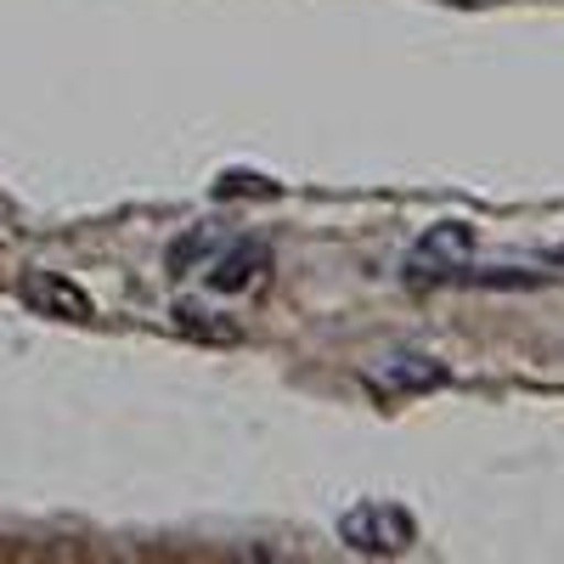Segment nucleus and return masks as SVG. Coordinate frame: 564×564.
<instances>
[{
    "mask_svg": "<svg viewBox=\"0 0 564 564\" xmlns=\"http://www.w3.org/2000/svg\"><path fill=\"white\" fill-rule=\"evenodd\" d=\"M339 542L350 553L395 558V553H406L417 542V525H412V513L395 508V502H361V508H350L339 520Z\"/></svg>",
    "mask_w": 564,
    "mask_h": 564,
    "instance_id": "1",
    "label": "nucleus"
},
{
    "mask_svg": "<svg viewBox=\"0 0 564 564\" xmlns=\"http://www.w3.org/2000/svg\"><path fill=\"white\" fill-rule=\"evenodd\" d=\"M468 254H475V226L468 220H441V226H430L412 243L406 276H452V271L468 265Z\"/></svg>",
    "mask_w": 564,
    "mask_h": 564,
    "instance_id": "2",
    "label": "nucleus"
},
{
    "mask_svg": "<svg viewBox=\"0 0 564 564\" xmlns=\"http://www.w3.org/2000/svg\"><path fill=\"white\" fill-rule=\"evenodd\" d=\"M18 294H23V305H29V311L57 316V322H90V316H97L90 294L79 289L74 276H63V271H23Z\"/></svg>",
    "mask_w": 564,
    "mask_h": 564,
    "instance_id": "3",
    "label": "nucleus"
},
{
    "mask_svg": "<svg viewBox=\"0 0 564 564\" xmlns=\"http://www.w3.org/2000/svg\"><path fill=\"white\" fill-rule=\"evenodd\" d=\"M265 271H271V249L260 238H238L209 260V294H249L260 289Z\"/></svg>",
    "mask_w": 564,
    "mask_h": 564,
    "instance_id": "4",
    "label": "nucleus"
},
{
    "mask_svg": "<svg viewBox=\"0 0 564 564\" xmlns=\"http://www.w3.org/2000/svg\"><path fill=\"white\" fill-rule=\"evenodd\" d=\"M452 379V372L435 361V356H390V361H379V367H372V384H379V390H441Z\"/></svg>",
    "mask_w": 564,
    "mask_h": 564,
    "instance_id": "5",
    "label": "nucleus"
},
{
    "mask_svg": "<svg viewBox=\"0 0 564 564\" xmlns=\"http://www.w3.org/2000/svg\"><path fill=\"white\" fill-rule=\"evenodd\" d=\"M170 316H175L181 334H193V339H209V345H231V339H238V327L220 322V316H209V311H204V305H193V300H181Z\"/></svg>",
    "mask_w": 564,
    "mask_h": 564,
    "instance_id": "6",
    "label": "nucleus"
},
{
    "mask_svg": "<svg viewBox=\"0 0 564 564\" xmlns=\"http://www.w3.org/2000/svg\"><path fill=\"white\" fill-rule=\"evenodd\" d=\"M209 249H220V231H215V226H193L186 238L170 243V271H193Z\"/></svg>",
    "mask_w": 564,
    "mask_h": 564,
    "instance_id": "7",
    "label": "nucleus"
}]
</instances>
